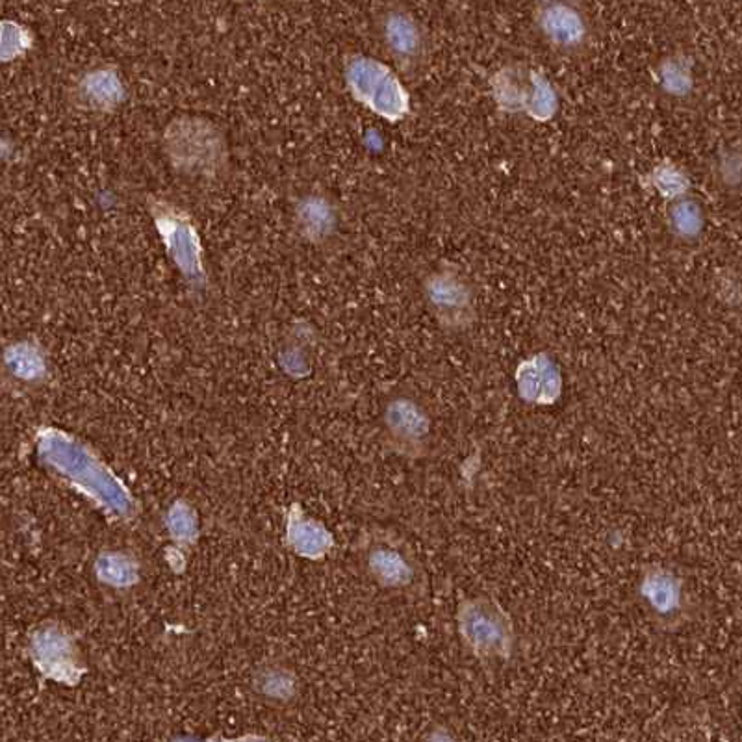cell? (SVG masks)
<instances>
[{
    "instance_id": "8fae6325",
    "label": "cell",
    "mask_w": 742,
    "mask_h": 742,
    "mask_svg": "<svg viewBox=\"0 0 742 742\" xmlns=\"http://www.w3.org/2000/svg\"><path fill=\"white\" fill-rule=\"evenodd\" d=\"M514 386L519 402L529 407H553L564 394L563 370L550 352H532L516 366Z\"/></svg>"
},
{
    "instance_id": "ba28073f",
    "label": "cell",
    "mask_w": 742,
    "mask_h": 742,
    "mask_svg": "<svg viewBox=\"0 0 742 742\" xmlns=\"http://www.w3.org/2000/svg\"><path fill=\"white\" fill-rule=\"evenodd\" d=\"M648 619L662 631H678L693 617V601L686 583L675 570L649 564L637 585Z\"/></svg>"
},
{
    "instance_id": "52a82bcc",
    "label": "cell",
    "mask_w": 742,
    "mask_h": 742,
    "mask_svg": "<svg viewBox=\"0 0 742 742\" xmlns=\"http://www.w3.org/2000/svg\"><path fill=\"white\" fill-rule=\"evenodd\" d=\"M421 296L440 327L464 333L477 322L476 290L455 264H442L421 280Z\"/></svg>"
},
{
    "instance_id": "277c9868",
    "label": "cell",
    "mask_w": 742,
    "mask_h": 742,
    "mask_svg": "<svg viewBox=\"0 0 742 742\" xmlns=\"http://www.w3.org/2000/svg\"><path fill=\"white\" fill-rule=\"evenodd\" d=\"M490 93L503 113L526 116L537 123H548L559 111V93L544 71L526 63H508L490 79Z\"/></svg>"
},
{
    "instance_id": "8992f818",
    "label": "cell",
    "mask_w": 742,
    "mask_h": 742,
    "mask_svg": "<svg viewBox=\"0 0 742 742\" xmlns=\"http://www.w3.org/2000/svg\"><path fill=\"white\" fill-rule=\"evenodd\" d=\"M381 433L390 452L408 460H423L433 455L434 421L418 397L396 394L384 403Z\"/></svg>"
},
{
    "instance_id": "5bb4252c",
    "label": "cell",
    "mask_w": 742,
    "mask_h": 742,
    "mask_svg": "<svg viewBox=\"0 0 742 742\" xmlns=\"http://www.w3.org/2000/svg\"><path fill=\"white\" fill-rule=\"evenodd\" d=\"M294 227L297 235L312 246L327 243L338 229V211L333 199L323 193H309L294 206Z\"/></svg>"
},
{
    "instance_id": "7402d4cb",
    "label": "cell",
    "mask_w": 742,
    "mask_h": 742,
    "mask_svg": "<svg viewBox=\"0 0 742 742\" xmlns=\"http://www.w3.org/2000/svg\"><path fill=\"white\" fill-rule=\"evenodd\" d=\"M34 44V37L25 26L13 21H0V62H12L25 56Z\"/></svg>"
},
{
    "instance_id": "7c38bea8",
    "label": "cell",
    "mask_w": 742,
    "mask_h": 742,
    "mask_svg": "<svg viewBox=\"0 0 742 742\" xmlns=\"http://www.w3.org/2000/svg\"><path fill=\"white\" fill-rule=\"evenodd\" d=\"M76 108L92 113H113L124 105L129 89L116 65H97L86 69L73 82L69 92Z\"/></svg>"
},
{
    "instance_id": "3957f363",
    "label": "cell",
    "mask_w": 742,
    "mask_h": 742,
    "mask_svg": "<svg viewBox=\"0 0 742 742\" xmlns=\"http://www.w3.org/2000/svg\"><path fill=\"white\" fill-rule=\"evenodd\" d=\"M344 81L352 99L388 123H399L412 111L410 93L399 74L378 58L349 56L344 63Z\"/></svg>"
},
{
    "instance_id": "ac0fdd59",
    "label": "cell",
    "mask_w": 742,
    "mask_h": 742,
    "mask_svg": "<svg viewBox=\"0 0 742 742\" xmlns=\"http://www.w3.org/2000/svg\"><path fill=\"white\" fill-rule=\"evenodd\" d=\"M253 685L259 696L273 704H290L297 696L296 674L280 665L260 668Z\"/></svg>"
},
{
    "instance_id": "9a60e30c",
    "label": "cell",
    "mask_w": 742,
    "mask_h": 742,
    "mask_svg": "<svg viewBox=\"0 0 742 742\" xmlns=\"http://www.w3.org/2000/svg\"><path fill=\"white\" fill-rule=\"evenodd\" d=\"M288 532H290L288 538H290V546H294V551L307 559H322L327 555L334 544L333 535L328 532L327 527L304 516L299 508L291 514Z\"/></svg>"
},
{
    "instance_id": "44dd1931",
    "label": "cell",
    "mask_w": 742,
    "mask_h": 742,
    "mask_svg": "<svg viewBox=\"0 0 742 742\" xmlns=\"http://www.w3.org/2000/svg\"><path fill=\"white\" fill-rule=\"evenodd\" d=\"M668 227L680 240L691 241L704 232L705 212L696 199L680 198L668 211Z\"/></svg>"
},
{
    "instance_id": "4fadbf2b",
    "label": "cell",
    "mask_w": 742,
    "mask_h": 742,
    "mask_svg": "<svg viewBox=\"0 0 742 742\" xmlns=\"http://www.w3.org/2000/svg\"><path fill=\"white\" fill-rule=\"evenodd\" d=\"M384 49L403 69H412L426 52V32L415 13L403 7L388 8L379 23Z\"/></svg>"
},
{
    "instance_id": "ffe728a7",
    "label": "cell",
    "mask_w": 742,
    "mask_h": 742,
    "mask_svg": "<svg viewBox=\"0 0 742 742\" xmlns=\"http://www.w3.org/2000/svg\"><path fill=\"white\" fill-rule=\"evenodd\" d=\"M4 364L21 381H39L47 373L45 352L32 342H19L8 347Z\"/></svg>"
},
{
    "instance_id": "d6986e66",
    "label": "cell",
    "mask_w": 742,
    "mask_h": 742,
    "mask_svg": "<svg viewBox=\"0 0 742 742\" xmlns=\"http://www.w3.org/2000/svg\"><path fill=\"white\" fill-rule=\"evenodd\" d=\"M69 651H73V646L58 630L41 631L34 638V659H36L37 667L58 680H63V661H68V656L63 654H69Z\"/></svg>"
},
{
    "instance_id": "7a4b0ae2",
    "label": "cell",
    "mask_w": 742,
    "mask_h": 742,
    "mask_svg": "<svg viewBox=\"0 0 742 742\" xmlns=\"http://www.w3.org/2000/svg\"><path fill=\"white\" fill-rule=\"evenodd\" d=\"M464 648L482 662H508L516 649L514 620L500 601L477 594L460 601L455 612Z\"/></svg>"
},
{
    "instance_id": "2e32d148",
    "label": "cell",
    "mask_w": 742,
    "mask_h": 742,
    "mask_svg": "<svg viewBox=\"0 0 742 742\" xmlns=\"http://www.w3.org/2000/svg\"><path fill=\"white\" fill-rule=\"evenodd\" d=\"M641 182H643L646 190L656 192L657 195H661L667 201L685 198L689 190H691V177H689V173H686L680 164L668 160V158L656 164L651 171L644 175Z\"/></svg>"
},
{
    "instance_id": "6da1fadb",
    "label": "cell",
    "mask_w": 742,
    "mask_h": 742,
    "mask_svg": "<svg viewBox=\"0 0 742 742\" xmlns=\"http://www.w3.org/2000/svg\"><path fill=\"white\" fill-rule=\"evenodd\" d=\"M164 151L188 179L217 180L229 171V147L217 124L201 116H179L167 124Z\"/></svg>"
},
{
    "instance_id": "603a6c76",
    "label": "cell",
    "mask_w": 742,
    "mask_h": 742,
    "mask_svg": "<svg viewBox=\"0 0 742 742\" xmlns=\"http://www.w3.org/2000/svg\"><path fill=\"white\" fill-rule=\"evenodd\" d=\"M720 177L728 185L739 184V171H741V161H739V151H728L726 155L720 158Z\"/></svg>"
},
{
    "instance_id": "30bf717a",
    "label": "cell",
    "mask_w": 742,
    "mask_h": 742,
    "mask_svg": "<svg viewBox=\"0 0 742 742\" xmlns=\"http://www.w3.org/2000/svg\"><path fill=\"white\" fill-rule=\"evenodd\" d=\"M364 569L373 583L386 590H412L420 579L415 556L397 538H373L364 550Z\"/></svg>"
},
{
    "instance_id": "5b68a950",
    "label": "cell",
    "mask_w": 742,
    "mask_h": 742,
    "mask_svg": "<svg viewBox=\"0 0 742 742\" xmlns=\"http://www.w3.org/2000/svg\"><path fill=\"white\" fill-rule=\"evenodd\" d=\"M148 214L155 223L167 259L171 260L188 285H206L204 246L193 217L180 206L161 198H148Z\"/></svg>"
},
{
    "instance_id": "e0dca14e",
    "label": "cell",
    "mask_w": 742,
    "mask_h": 742,
    "mask_svg": "<svg viewBox=\"0 0 742 742\" xmlns=\"http://www.w3.org/2000/svg\"><path fill=\"white\" fill-rule=\"evenodd\" d=\"M656 79L662 92L683 99L694 89L693 60L681 52L665 56L657 65Z\"/></svg>"
},
{
    "instance_id": "9c48e42d",
    "label": "cell",
    "mask_w": 742,
    "mask_h": 742,
    "mask_svg": "<svg viewBox=\"0 0 742 742\" xmlns=\"http://www.w3.org/2000/svg\"><path fill=\"white\" fill-rule=\"evenodd\" d=\"M535 26L553 49L577 55L590 41V21L582 0H535Z\"/></svg>"
}]
</instances>
